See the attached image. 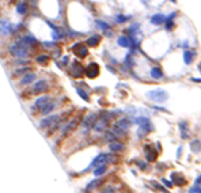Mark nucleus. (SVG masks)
Segmentation results:
<instances>
[{
	"mask_svg": "<svg viewBox=\"0 0 201 193\" xmlns=\"http://www.w3.org/2000/svg\"><path fill=\"white\" fill-rule=\"evenodd\" d=\"M151 75H152V77H155V79H158V77H162V71H160L159 68H153L152 71H151Z\"/></svg>",
	"mask_w": 201,
	"mask_h": 193,
	"instance_id": "obj_11",
	"label": "nucleus"
},
{
	"mask_svg": "<svg viewBox=\"0 0 201 193\" xmlns=\"http://www.w3.org/2000/svg\"><path fill=\"white\" fill-rule=\"evenodd\" d=\"M101 193H115V189L113 186H107V188H105Z\"/></svg>",
	"mask_w": 201,
	"mask_h": 193,
	"instance_id": "obj_17",
	"label": "nucleus"
},
{
	"mask_svg": "<svg viewBox=\"0 0 201 193\" xmlns=\"http://www.w3.org/2000/svg\"><path fill=\"white\" fill-rule=\"evenodd\" d=\"M57 120H58V116H50V117H48V118L42 120L41 126H49V125H52V124H54Z\"/></svg>",
	"mask_w": 201,
	"mask_h": 193,
	"instance_id": "obj_5",
	"label": "nucleus"
},
{
	"mask_svg": "<svg viewBox=\"0 0 201 193\" xmlns=\"http://www.w3.org/2000/svg\"><path fill=\"white\" fill-rule=\"evenodd\" d=\"M148 96H150L151 99L155 101V102H163V101L167 99V94H166V91H163V90H153L151 93H148Z\"/></svg>",
	"mask_w": 201,
	"mask_h": 193,
	"instance_id": "obj_1",
	"label": "nucleus"
},
{
	"mask_svg": "<svg viewBox=\"0 0 201 193\" xmlns=\"http://www.w3.org/2000/svg\"><path fill=\"white\" fill-rule=\"evenodd\" d=\"M48 102H49V96H46V95L39 96L38 99L35 101V103H34V109H42V107H44Z\"/></svg>",
	"mask_w": 201,
	"mask_h": 193,
	"instance_id": "obj_3",
	"label": "nucleus"
},
{
	"mask_svg": "<svg viewBox=\"0 0 201 193\" xmlns=\"http://www.w3.org/2000/svg\"><path fill=\"white\" fill-rule=\"evenodd\" d=\"M46 56H38V57H37V61H39V63H42V61H45L46 60Z\"/></svg>",
	"mask_w": 201,
	"mask_h": 193,
	"instance_id": "obj_21",
	"label": "nucleus"
},
{
	"mask_svg": "<svg viewBox=\"0 0 201 193\" xmlns=\"http://www.w3.org/2000/svg\"><path fill=\"white\" fill-rule=\"evenodd\" d=\"M26 10H27V6H26V3L18 4V12H19V14H25Z\"/></svg>",
	"mask_w": 201,
	"mask_h": 193,
	"instance_id": "obj_14",
	"label": "nucleus"
},
{
	"mask_svg": "<svg viewBox=\"0 0 201 193\" xmlns=\"http://www.w3.org/2000/svg\"><path fill=\"white\" fill-rule=\"evenodd\" d=\"M110 150L112 151H120V150H122V144H120V143H112L110 144Z\"/></svg>",
	"mask_w": 201,
	"mask_h": 193,
	"instance_id": "obj_13",
	"label": "nucleus"
},
{
	"mask_svg": "<svg viewBox=\"0 0 201 193\" xmlns=\"http://www.w3.org/2000/svg\"><path fill=\"white\" fill-rule=\"evenodd\" d=\"M118 44H120L121 46H125V48L129 46V41H128L126 37H120V38H118Z\"/></svg>",
	"mask_w": 201,
	"mask_h": 193,
	"instance_id": "obj_12",
	"label": "nucleus"
},
{
	"mask_svg": "<svg viewBox=\"0 0 201 193\" xmlns=\"http://www.w3.org/2000/svg\"><path fill=\"white\" fill-rule=\"evenodd\" d=\"M98 69H99V67L96 64H90L88 65V68H87V76L88 77H95L96 75H98Z\"/></svg>",
	"mask_w": 201,
	"mask_h": 193,
	"instance_id": "obj_4",
	"label": "nucleus"
},
{
	"mask_svg": "<svg viewBox=\"0 0 201 193\" xmlns=\"http://www.w3.org/2000/svg\"><path fill=\"white\" fill-rule=\"evenodd\" d=\"M102 183V180H95V181H93V182H90L88 183V186H87V190H91V189H94V188H98L99 185Z\"/></svg>",
	"mask_w": 201,
	"mask_h": 193,
	"instance_id": "obj_9",
	"label": "nucleus"
},
{
	"mask_svg": "<svg viewBox=\"0 0 201 193\" xmlns=\"http://www.w3.org/2000/svg\"><path fill=\"white\" fill-rule=\"evenodd\" d=\"M98 42H99V36H93L91 38L88 39V41H87V44H88V45H91V46H95Z\"/></svg>",
	"mask_w": 201,
	"mask_h": 193,
	"instance_id": "obj_10",
	"label": "nucleus"
},
{
	"mask_svg": "<svg viewBox=\"0 0 201 193\" xmlns=\"http://www.w3.org/2000/svg\"><path fill=\"white\" fill-rule=\"evenodd\" d=\"M189 193H201V186H194L189 190Z\"/></svg>",
	"mask_w": 201,
	"mask_h": 193,
	"instance_id": "obj_19",
	"label": "nucleus"
},
{
	"mask_svg": "<svg viewBox=\"0 0 201 193\" xmlns=\"http://www.w3.org/2000/svg\"><path fill=\"white\" fill-rule=\"evenodd\" d=\"M79 49H75V53H76L79 57H84V56L87 55V48H84V46H77Z\"/></svg>",
	"mask_w": 201,
	"mask_h": 193,
	"instance_id": "obj_8",
	"label": "nucleus"
},
{
	"mask_svg": "<svg viewBox=\"0 0 201 193\" xmlns=\"http://www.w3.org/2000/svg\"><path fill=\"white\" fill-rule=\"evenodd\" d=\"M163 20H164V18H163L162 15H155V16L152 18V22H153V23H162Z\"/></svg>",
	"mask_w": 201,
	"mask_h": 193,
	"instance_id": "obj_15",
	"label": "nucleus"
},
{
	"mask_svg": "<svg viewBox=\"0 0 201 193\" xmlns=\"http://www.w3.org/2000/svg\"><path fill=\"white\" fill-rule=\"evenodd\" d=\"M105 170H106V166L105 164H102V166H99V169H96L94 173H95V175H101L102 173H105Z\"/></svg>",
	"mask_w": 201,
	"mask_h": 193,
	"instance_id": "obj_16",
	"label": "nucleus"
},
{
	"mask_svg": "<svg viewBox=\"0 0 201 193\" xmlns=\"http://www.w3.org/2000/svg\"><path fill=\"white\" fill-rule=\"evenodd\" d=\"M34 74H27V75H25V76L22 77V84H29V83H31L33 80H34Z\"/></svg>",
	"mask_w": 201,
	"mask_h": 193,
	"instance_id": "obj_7",
	"label": "nucleus"
},
{
	"mask_svg": "<svg viewBox=\"0 0 201 193\" xmlns=\"http://www.w3.org/2000/svg\"><path fill=\"white\" fill-rule=\"evenodd\" d=\"M53 107H54V102H48L41 109V114H49V113L53 110Z\"/></svg>",
	"mask_w": 201,
	"mask_h": 193,
	"instance_id": "obj_6",
	"label": "nucleus"
},
{
	"mask_svg": "<svg viewBox=\"0 0 201 193\" xmlns=\"http://www.w3.org/2000/svg\"><path fill=\"white\" fill-rule=\"evenodd\" d=\"M191 56H193V53H189V52H186V53H185V61H186V63H190V61L191 60H193V58H191Z\"/></svg>",
	"mask_w": 201,
	"mask_h": 193,
	"instance_id": "obj_18",
	"label": "nucleus"
},
{
	"mask_svg": "<svg viewBox=\"0 0 201 193\" xmlns=\"http://www.w3.org/2000/svg\"><path fill=\"white\" fill-rule=\"evenodd\" d=\"M45 88H46V80H38V82H35L34 84H33V88H31V91L34 94H37V93H42V91H45Z\"/></svg>",
	"mask_w": 201,
	"mask_h": 193,
	"instance_id": "obj_2",
	"label": "nucleus"
},
{
	"mask_svg": "<svg viewBox=\"0 0 201 193\" xmlns=\"http://www.w3.org/2000/svg\"><path fill=\"white\" fill-rule=\"evenodd\" d=\"M106 139H107V140H114L115 136L113 135L112 132H107V133H106Z\"/></svg>",
	"mask_w": 201,
	"mask_h": 193,
	"instance_id": "obj_20",
	"label": "nucleus"
}]
</instances>
